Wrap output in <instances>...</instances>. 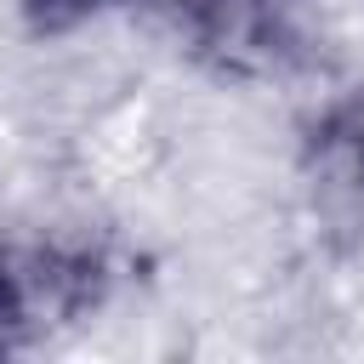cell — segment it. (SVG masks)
Segmentation results:
<instances>
[{
	"label": "cell",
	"mask_w": 364,
	"mask_h": 364,
	"mask_svg": "<svg viewBox=\"0 0 364 364\" xmlns=\"http://www.w3.org/2000/svg\"><path fill=\"white\" fill-rule=\"evenodd\" d=\"M102 290L97 256L68 250H0V358L40 341L51 324L91 307Z\"/></svg>",
	"instance_id": "obj_1"
},
{
	"label": "cell",
	"mask_w": 364,
	"mask_h": 364,
	"mask_svg": "<svg viewBox=\"0 0 364 364\" xmlns=\"http://www.w3.org/2000/svg\"><path fill=\"white\" fill-rule=\"evenodd\" d=\"M176 40L216 68L250 74L273 68L296 46V11L301 0H154Z\"/></svg>",
	"instance_id": "obj_2"
},
{
	"label": "cell",
	"mask_w": 364,
	"mask_h": 364,
	"mask_svg": "<svg viewBox=\"0 0 364 364\" xmlns=\"http://www.w3.org/2000/svg\"><path fill=\"white\" fill-rule=\"evenodd\" d=\"M17 6H23V17H28L34 34H68L85 17H97L108 0H17Z\"/></svg>",
	"instance_id": "obj_3"
}]
</instances>
